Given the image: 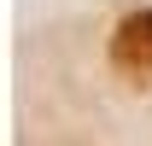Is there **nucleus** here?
<instances>
[{
  "mask_svg": "<svg viewBox=\"0 0 152 146\" xmlns=\"http://www.w3.org/2000/svg\"><path fill=\"white\" fill-rule=\"evenodd\" d=\"M111 64H117V76L152 88V6H140V12H129V18L117 23V35H111Z\"/></svg>",
  "mask_w": 152,
  "mask_h": 146,
  "instance_id": "1",
  "label": "nucleus"
}]
</instances>
